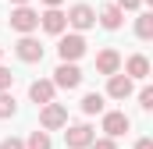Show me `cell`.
<instances>
[{"instance_id": "cell-1", "label": "cell", "mask_w": 153, "mask_h": 149, "mask_svg": "<svg viewBox=\"0 0 153 149\" xmlns=\"http://www.w3.org/2000/svg\"><path fill=\"white\" fill-rule=\"evenodd\" d=\"M11 29L22 32V36H25V32H36L39 29V11H32L29 4H18V7L11 11Z\"/></svg>"}, {"instance_id": "cell-2", "label": "cell", "mask_w": 153, "mask_h": 149, "mask_svg": "<svg viewBox=\"0 0 153 149\" xmlns=\"http://www.w3.org/2000/svg\"><path fill=\"white\" fill-rule=\"evenodd\" d=\"M50 82H53L57 89H78V85H82V71H78L75 60H61Z\"/></svg>"}, {"instance_id": "cell-3", "label": "cell", "mask_w": 153, "mask_h": 149, "mask_svg": "<svg viewBox=\"0 0 153 149\" xmlns=\"http://www.w3.org/2000/svg\"><path fill=\"white\" fill-rule=\"evenodd\" d=\"M39 124L46 128V131H53V128H64L68 124V110L61 107V103H43V110H39Z\"/></svg>"}, {"instance_id": "cell-4", "label": "cell", "mask_w": 153, "mask_h": 149, "mask_svg": "<svg viewBox=\"0 0 153 149\" xmlns=\"http://www.w3.org/2000/svg\"><path fill=\"white\" fill-rule=\"evenodd\" d=\"M57 53H61V60H78V57L85 53V39H82V32H71V36H64V32H61Z\"/></svg>"}, {"instance_id": "cell-5", "label": "cell", "mask_w": 153, "mask_h": 149, "mask_svg": "<svg viewBox=\"0 0 153 149\" xmlns=\"http://www.w3.org/2000/svg\"><path fill=\"white\" fill-rule=\"evenodd\" d=\"M68 25H71L75 32H85V29H93V25H96V11H93L89 4H75V7L68 11Z\"/></svg>"}, {"instance_id": "cell-6", "label": "cell", "mask_w": 153, "mask_h": 149, "mask_svg": "<svg viewBox=\"0 0 153 149\" xmlns=\"http://www.w3.org/2000/svg\"><path fill=\"white\" fill-rule=\"evenodd\" d=\"M68 128V124H64ZM96 139V131L89 128V124H71L68 131H64V142H68V149H89V142Z\"/></svg>"}, {"instance_id": "cell-7", "label": "cell", "mask_w": 153, "mask_h": 149, "mask_svg": "<svg viewBox=\"0 0 153 149\" xmlns=\"http://www.w3.org/2000/svg\"><path fill=\"white\" fill-rule=\"evenodd\" d=\"M14 53H18L25 64H39V60H43V46H39V39H32L29 32L14 43Z\"/></svg>"}, {"instance_id": "cell-8", "label": "cell", "mask_w": 153, "mask_h": 149, "mask_svg": "<svg viewBox=\"0 0 153 149\" xmlns=\"http://www.w3.org/2000/svg\"><path fill=\"white\" fill-rule=\"evenodd\" d=\"M39 25H43L50 36H61V32L68 29V14H64L61 7H46V11L39 14Z\"/></svg>"}, {"instance_id": "cell-9", "label": "cell", "mask_w": 153, "mask_h": 149, "mask_svg": "<svg viewBox=\"0 0 153 149\" xmlns=\"http://www.w3.org/2000/svg\"><path fill=\"white\" fill-rule=\"evenodd\" d=\"M107 96H111V100H128V96H132V78L121 74V71L107 74Z\"/></svg>"}, {"instance_id": "cell-10", "label": "cell", "mask_w": 153, "mask_h": 149, "mask_svg": "<svg viewBox=\"0 0 153 149\" xmlns=\"http://www.w3.org/2000/svg\"><path fill=\"white\" fill-rule=\"evenodd\" d=\"M128 128H132L128 114H121V110H111V114H103V131H107L111 139H117V135H125Z\"/></svg>"}, {"instance_id": "cell-11", "label": "cell", "mask_w": 153, "mask_h": 149, "mask_svg": "<svg viewBox=\"0 0 153 149\" xmlns=\"http://www.w3.org/2000/svg\"><path fill=\"white\" fill-rule=\"evenodd\" d=\"M53 92H57V85H53L50 78H36V82L29 85V100L39 103V107H43V103H50V100H53Z\"/></svg>"}, {"instance_id": "cell-12", "label": "cell", "mask_w": 153, "mask_h": 149, "mask_svg": "<svg viewBox=\"0 0 153 149\" xmlns=\"http://www.w3.org/2000/svg\"><path fill=\"white\" fill-rule=\"evenodd\" d=\"M96 71H100V74L121 71V53H117V50H111V46H107V50H100V53H96Z\"/></svg>"}, {"instance_id": "cell-13", "label": "cell", "mask_w": 153, "mask_h": 149, "mask_svg": "<svg viewBox=\"0 0 153 149\" xmlns=\"http://www.w3.org/2000/svg\"><path fill=\"white\" fill-rule=\"evenodd\" d=\"M125 74H128V78H150V60H146L143 53H132V57L125 60Z\"/></svg>"}, {"instance_id": "cell-14", "label": "cell", "mask_w": 153, "mask_h": 149, "mask_svg": "<svg viewBox=\"0 0 153 149\" xmlns=\"http://www.w3.org/2000/svg\"><path fill=\"white\" fill-rule=\"evenodd\" d=\"M121 21H125V11H121L117 4H107V7L100 11V25H103V29L114 32V29H121Z\"/></svg>"}, {"instance_id": "cell-15", "label": "cell", "mask_w": 153, "mask_h": 149, "mask_svg": "<svg viewBox=\"0 0 153 149\" xmlns=\"http://www.w3.org/2000/svg\"><path fill=\"white\" fill-rule=\"evenodd\" d=\"M82 114H89V117L93 114H103V96L100 92H85L82 96Z\"/></svg>"}, {"instance_id": "cell-16", "label": "cell", "mask_w": 153, "mask_h": 149, "mask_svg": "<svg viewBox=\"0 0 153 149\" xmlns=\"http://www.w3.org/2000/svg\"><path fill=\"white\" fill-rule=\"evenodd\" d=\"M25 149H53L50 135H46V128H43V131H32V135H29V142H25Z\"/></svg>"}, {"instance_id": "cell-17", "label": "cell", "mask_w": 153, "mask_h": 149, "mask_svg": "<svg viewBox=\"0 0 153 149\" xmlns=\"http://www.w3.org/2000/svg\"><path fill=\"white\" fill-rule=\"evenodd\" d=\"M14 110H18V103H14L11 89H4V92H0V121H4V117H14Z\"/></svg>"}, {"instance_id": "cell-18", "label": "cell", "mask_w": 153, "mask_h": 149, "mask_svg": "<svg viewBox=\"0 0 153 149\" xmlns=\"http://www.w3.org/2000/svg\"><path fill=\"white\" fill-rule=\"evenodd\" d=\"M135 36H139V39H153V14H139V21H135Z\"/></svg>"}, {"instance_id": "cell-19", "label": "cell", "mask_w": 153, "mask_h": 149, "mask_svg": "<svg viewBox=\"0 0 153 149\" xmlns=\"http://www.w3.org/2000/svg\"><path fill=\"white\" fill-rule=\"evenodd\" d=\"M139 107H143V110H153V89H150V85L139 92Z\"/></svg>"}, {"instance_id": "cell-20", "label": "cell", "mask_w": 153, "mask_h": 149, "mask_svg": "<svg viewBox=\"0 0 153 149\" xmlns=\"http://www.w3.org/2000/svg\"><path fill=\"white\" fill-rule=\"evenodd\" d=\"M89 149H117V146H114V139H111V135H103V139H93Z\"/></svg>"}, {"instance_id": "cell-21", "label": "cell", "mask_w": 153, "mask_h": 149, "mask_svg": "<svg viewBox=\"0 0 153 149\" xmlns=\"http://www.w3.org/2000/svg\"><path fill=\"white\" fill-rule=\"evenodd\" d=\"M11 85H14V74L7 71V68H0V92H4V89H11Z\"/></svg>"}, {"instance_id": "cell-22", "label": "cell", "mask_w": 153, "mask_h": 149, "mask_svg": "<svg viewBox=\"0 0 153 149\" xmlns=\"http://www.w3.org/2000/svg\"><path fill=\"white\" fill-rule=\"evenodd\" d=\"M121 11H135V7H143V0H114Z\"/></svg>"}, {"instance_id": "cell-23", "label": "cell", "mask_w": 153, "mask_h": 149, "mask_svg": "<svg viewBox=\"0 0 153 149\" xmlns=\"http://www.w3.org/2000/svg\"><path fill=\"white\" fill-rule=\"evenodd\" d=\"M0 149H25V142H22V139H4Z\"/></svg>"}, {"instance_id": "cell-24", "label": "cell", "mask_w": 153, "mask_h": 149, "mask_svg": "<svg viewBox=\"0 0 153 149\" xmlns=\"http://www.w3.org/2000/svg\"><path fill=\"white\" fill-rule=\"evenodd\" d=\"M135 149H153V139H139V142H135Z\"/></svg>"}, {"instance_id": "cell-25", "label": "cell", "mask_w": 153, "mask_h": 149, "mask_svg": "<svg viewBox=\"0 0 153 149\" xmlns=\"http://www.w3.org/2000/svg\"><path fill=\"white\" fill-rule=\"evenodd\" d=\"M43 4H46V7H61L64 0H43Z\"/></svg>"}, {"instance_id": "cell-26", "label": "cell", "mask_w": 153, "mask_h": 149, "mask_svg": "<svg viewBox=\"0 0 153 149\" xmlns=\"http://www.w3.org/2000/svg\"><path fill=\"white\" fill-rule=\"evenodd\" d=\"M11 4H14V7H18V4H29V0H11Z\"/></svg>"}, {"instance_id": "cell-27", "label": "cell", "mask_w": 153, "mask_h": 149, "mask_svg": "<svg viewBox=\"0 0 153 149\" xmlns=\"http://www.w3.org/2000/svg\"><path fill=\"white\" fill-rule=\"evenodd\" d=\"M0 57H4V46H0Z\"/></svg>"}]
</instances>
